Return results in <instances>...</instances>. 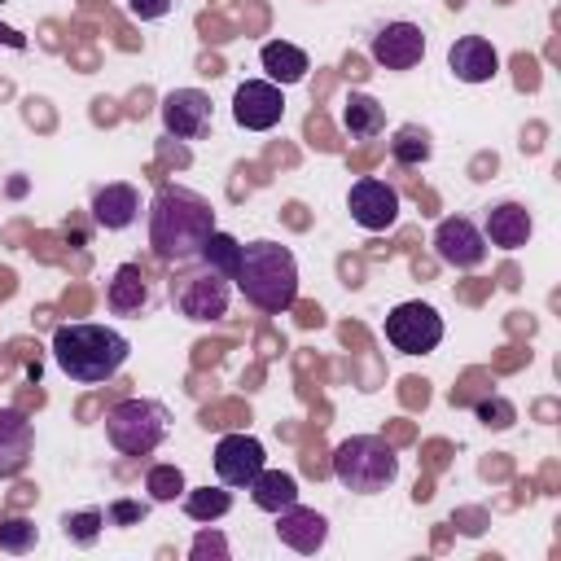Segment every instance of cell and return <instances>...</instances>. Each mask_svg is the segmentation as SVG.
Wrapping results in <instances>:
<instances>
[{
  "label": "cell",
  "instance_id": "obj_1",
  "mask_svg": "<svg viewBox=\"0 0 561 561\" xmlns=\"http://www.w3.org/2000/svg\"><path fill=\"white\" fill-rule=\"evenodd\" d=\"M215 232V206L180 184H162L149 202V245L162 263H188Z\"/></svg>",
  "mask_w": 561,
  "mask_h": 561
},
{
  "label": "cell",
  "instance_id": "obj_2",
  "mask_svg": "<svg viewBox=\"0 0 561 561\" xmlns=\"http://www.w3.org/2000/svg\"><path fill=\"white\" fill-rule=\"evenodd\" d=\"M127 355H131L127 337L118 329H110V324H96V320H75V324H61L53 333V359H57V368L70 381H83V386L110 381L127 364Z\"/></svg>",
  "mask_w": 561,
  "mask_h": 561
},
{
  "label": "cell",
  "instance_id": "obj_3",
  "mask_svg": "<svg viewBox=\"0 0 561 561\" xmlns=\"http://www.w3.org/2000/svg\"><path fill=\"white\" fill-rule=\"evenodd\" d=\"M232 280L245 294V302L267 316H280L298 302V259L280 241H245Z\"/></svg>",
  "mask_w": 561,
  "mask_h": 561
},
{
  "label": "cell",
  "instance_id": "obj_4",
  "mask_svg": "<svg viewBox=\"0 0 561 561\" xmlns=\"http://www.w3.org/2000/svg\"><path fill=\"white\" fill-rule=\"evenodd\" d=\"M333 478L355 495H377L399 478V451L381 434H351L333 447Z\"/></svg>",
  "mask_w": 561,
  "mask_h": 561
},
{
  "label": "cell",
  "instance_id": "obj_5",
  "mask_svg": "<svg viewBox=\"0 0 561 561\" xmlns=\"http://www.w3.org/2000/svg\"><path fill=\"white\" fill-rule=\"evenodd\" d=\"M171 430V412L158 399H123L105 412V438L123 456H149Z\"/></svg>",
  "mask_w": 561,
  "mask_h": 561
},
{
  "label": "cell",
  "instance_id": "obj_6",
  "mask_svg": "<svg viewBox=\"0 0 561 561\" xmlns=\"http://www.w3.org/2000/svg\"><path fill=\"white\" fill-rule=\"evenodd\" d=\"M228 298H232V285L228 276H219L215 267H188L171 280V302L184 320H197V324H210V320H224L228 316Z\"/></svg>",
  "mask_w": 561,
  "mask_h": 561
},
{
  "label": "cell",
  "instance_id": "obj_7",
  "mask_svg": "<svg viewBox=\"0 0 561 561\" xmlns=\"http://www.w3.org/2000/svg\"><path fill=\"white\" fill-rule=\"evenodd\" d=\"M386 342L403 355H430L438 342H443V316L412 298V302H399L390 316H386Z\"/></svg>",
  "mask_w": 561,
  "mask_h": 561
},
{
  "label": "cell",
  "instance_id": "obj_8",
  "mask_svg": "<svg viewBox=\"0 0 561 561\" xmlns=\"http://www.w3.org/2000/svg\"><path fill=\"white\" fill-rule=\"evenodd\" d=\"M434 254H438L447 267H456V272H473V267L486 263V237H482V228H478L473 219L447 215V219H438V228H434Z\"/></svg>",
  "mask_w": 561,
  "mask_h": 561
},
{
  "label": "cell",
  "instance_id": "obj_9",
  "mask_svg": "<svg viewBox=\"0 0 561 561\" xmlns=\"http://www.w3.org/2000/svg\"><path fill=\"white\" fill-rule=\"evenodd\" d=\"M232 118H237V127H245V131H272V127L285 118L280 83H272V79H245V83L232 92Z\"/></svg>",
  "mask_w": 561,
  "mask_h": 561
},
{
  "label": "cell",
  "instance_id": "obj_10",
  "mask_svg": "<svg viewBox=\"0 0 561 561\" xmlns=\"http://www.w3.org/2000/svg\"><path fill=\"white\" fill-rule=\"evenodd\" d=\"M346 210H351V219H355L359 228H368V232H386V228H394V219H399V193H394L386 180L364 175V180L351 184V193H346Z\"/></svg>",
  "mask_w": 561,
  "mask_h": 561
},
{
  "label": "cell",
  "instance_id": "obj_11",
  "mask_svg": "<svg viewBox=\"0 0 561 561\" xmlns=\"http://www.w3.org/2000/svg\"><path fill=\"white\" fill-rule=\"evenodd\" d=\"M162 127L175 140H202L210 131V96L202 88H171L162 96Z\"/></svg>",
  "mask_w": 561,
  "mask_h": 561
},
{
  "label": "cell",
  "instance_id": "obj_12",
  "mask_svg": "<svg viewBox=\"0 0 561 561\" xmlns=\"http://www.w3.org/2000/svg\"><path fill=\"white\" fill-rule=\"evenodd\" d=\"M263 465H267V451L254 434H224L215 443V473L224 486H250Z\"/></svg>",
  "mask_w": 561,
  "mask_h": 561
},
{
  "label": "cell",
  "instance_id": "obj_13",
  "mask_svg": "<svg viewBox=\"0 0 561 561\" xmlns=\"http://www.w3.org/2000/svg\"><path fill=\"white\" fill-rule=\"evenodd\" d=\"M373 61L386 66V70H412L421 57H425V31L416 22H386L373 44H368Z\"/></svg>",
  "mask_w": 561,
  "mask_h": 561
},
{
  "label": "cell",
  "instance_id": "obj_14",
  "mask_svg": "<svg viewBox=\"0 0 561 561\" xmlns=\"http://www.w3.org/2000/svg\"><path fill=\"white\" fill-rule=\"evenodd\" d=\"M276 539H280L285 548L311 557V552L324 548V539H329V522H324V513H316V508L289 504V508L276 513Z\"/></svg>",
  "mask_w": 561,
  "mask_h": 561
},
{
  "label": "cell",
  "instance_id": "obj_15",
  "mask_svg": "<svg viewBox=\"0 0 561 561\" xmlns=\"http://www.w3.org/2000/svg\"><path fill=\"white\" fill-rule=\"evenodd\" d=\"M447 66H451V75H456L460 83H486V79H495V70H500V53H495V44L482 39V35H460V39L447 48Z\"/></svg>",
  "mask_w": 561,
  "mask_h": 561
},
{
  "label": "cell",
  "instance_id": "obj_16",
  "mask_svg": "<svg viewBox=\"0 0 561 561\" xmlns=\"http://www.w3.org/2000/svg\"><path fill=\"white\" fill-rule=\"evenodd\" d=\"M530 232H535V219L522 202H495L482 219L486 245H500V250H522L530 241Z\"/></svg>",
  "mask_w": 561,
  "mask_h": 561
},
{
  "label": "cell",
  "instance_id": "obj_17",
  "mask_svg": "<svg viewBox=\"0 0 561 561\" xmlns=\"http://www.w3.org/2000/svg\"><path fill=\"white\" fill-rule=\"evenodd\" d=\"M140 215V193L131 184H101L92 193V224L105 232H123L131 228Z\"/></svg>",
  "mask_w": 561,
  "mask_h": 561
},
{
  "label": "cell",
  "instance_id": "obj_18",
  "mask_svg": "<svg viewBox=\"0 0 561 561\" xmlns=\"http://www.w3.org/2000/svg\"><path fill=\"white\" fill-rule=\"evenodd\" d=\"M35 434L18 408H0V478H18L31 460Z\"/></svg>",
  "mask_w": 561,
  "mask_h": 561
},
{
  "label": "cell",
  "instance_id": "obj_19",
  "mask_svg": "<svg viewBox=\"0 0 561 561\" xmlns=\"http://www.w3.org/2000/svg\"><path fill=\"white\" fill-rule=\"evenodd\" d=\"M105 307L114 316H136L149 307V280L140 272V263H118L110 285H105Z\"/></svg>",
  "mask_w": 561,
  "mask_h": 561
},
{
  "label": "cell",
  "instance_id": "obj_20",
  "mask_svg": "<svg viewBox=\"0 0 561 561\" xmlns=\"http://www.w3.org/2000/svg\"><path fill=\"white\" fill-rule=\"evenodd\" d=\"M259 61H263L267 79H272V83H280V88L302 83V79H307V70H311L307 53H302L298 44H289V39H267V44L259 48Z\"/></svg>",
  "mask_w": 561,
  "mask_h": 561
},
{
  "label": "cell",
  "instance_id": "obj_21",
  "mask_svg": "<svg viewBox=\"0 0 561 561\" xmlns=\"http://www.w3.org/2000/svg\"><path fill=\"white\" fill-rule=\"evenodd\" d=\"M250 491V500L263 508V513H280V508H289V504H298V478L294 473H285V469H259V478L245 486Z\"/></svg>",
  "mask_w": 561,
  "mask_h": 561
},
{
  "label": "cell",
  "instance_id": "obj_22",
  "mask_svg": "<svg viewBox=\"0 0 561 561\" xmlns=\"http://www.w3.org/2000/svg\"><path fill=\"white\" fill-rule=\"evenodd\" d=\"M342 127H346L355 140L381 136V131H386V110H381V101L368 96V92H346V101H342Z\"/></svg>",
  "mask_w": 561,
  "mask_h": 561
},
{
  "label": "cell",
  "instance_id": "obj_23",
  "mask_svg": "<svg viewBox=\"0 0 561 561\" xmlns=\"http://www.w3.org/2000/svg\"><path fill=\"white\" fill-rule=\"evenodd\" d=\"M232 508V491L219 482V486H184V513L193 522H219L224 513Z\"/></svg>",
  "mask_w": 561,
  "mask_h": 561
},
{
  "label": "cell",
  "instance_id": "obj_24",
  "mask_svg": "<svg viewBox=\"0 0 561 561\" xmlns=\"http://www.w3.org/2000/svg\"><path fill=\"white\" fill-rule=\"evenodd\" d=\"M430 153H434L430 131H425V127H416V123L399 127V131H394V140H390V158H394L399 167H421V162H430Z\"/></svg>",
  "mask_w": 561,
  "mask_h": 561
},
{
  "label": "cell",
  "instance_id": "obj_25",
  "mask_svg": "<svg viewBox=\"0 0 561 561\" xmlns=\"http://www.w3.org/2000/svg\"><path fill=\"white\" fill-rule=\"evenodd\" d=\"M197 259H202L206 267H215L219 276L232 280V276H237V263H241V241H237L232 232H219V228H215V232L206 237V245H202Z\"/></svg>",
  "mask_w": 561,
  "mask_h": 561
},
{
  "label": "cell",
  "instance_id": "obj_26",
  "mask_svg": "<svg viewBox=\"0 0 561 561\" xmlns=\"http://www.w3.org/2000/svg\"><path fill=\"white\" fill-rule=\"evenodd\" d=\"M145 491H149L153 504H171L175 495H184V473H180V465H153V469L145 473Z\"/></svg>",
  "mask_w": 561,
  "mask_h": 561
},
{
  "label": "cell",
  "instance_id": "obj_27",
  "mask_svg": "<svg viewBox=\"0 0 561 561\" xmlns=\"http://www.w3.org/2000/svg\"><path fill=\"white\" fill-rule=\"evenodd\" d=\"M101 526H105V513H101V508H79V513H66V517H61L66 539H70V543H79V548L96 543Z\"/></svg>",
  "mask_w": 561,
  "mask_h": 561
},
{
  "label": "cell",
  "instance_id": "obj_28",
  "mask_svg": "<svg viewBox=\"0 0 561 561\" xmlns=\"http://www.w3.org/2000/svg\"><path fill=\"white\" fill-rule=\"evenodd\" d=\"M35 543H39L35 522H26V517H0V552L22 557V552H31Z\"/></svg>",
  "mask_w": 561,
  "mask_h": 561
},
{
  "label": "cell",
  "instance_id": "obj_29",
  "mask_svg": "<svg viewBox=\"0 0 561 561\" xmlns=\"http://www.w3.org/2000/svg\"><path fill=\"white\" fill-rule=\"evenodd\" d=\"M478 421L491 425V430H508V425L517 421V408H513L508 399L491 394V399H478Z\"/></svg>",
  "mask_w": 561,
  "mask_h": 561
},
{
  "label": "cell",
  "instance_id": "obj_30",
  "mask_svg": "<svg viewBox=\"0 0 561 561\" xmlns=\"http://www.w3.org/2000/svg\"><path fill=\"white\" fill-rule=\"evenodd\" d=\"M188 557H193V561H206V557H215V561H228V543H224V535H215V530H202V535L193 539Z\"/></svg>",
  "mask_w": 561,
  "mask_h": 561
},
{
  "label": "cell",
  "instance_id": "obj_31",
  "mask_svg": "<svg viewBox=\"0 0 561 561\" xmlns=\"http://www.w3.org/2000/svg\"><path fill=\"white\" fill-rule=\"evenodd\" d=\"M140 517H145V504H136V500H114L105 513V522H114V526H136Z\"/></svg>",
  "mask_w": 561,
  "mask_h": 561
},
{
  "label": "cell",
  "instance_id": "obj_32",
  "mask_svg": "<svg viewBox=\"0 0 561 561\" xmlns=\"http://www.w3.org/2000/svg\"><path fill=\"white\" fill-rule=\"evenodd\" d=\"M127 9H131V18H140V22H158V18L171 13V0H127Z\"/></svg>",
  "mask_w": 561,
  "mask_h": 561
},
{
  "label": "cell",
  "instance_id": "obj_33",
  "mask_svg": "<svg viewBox=\"0 0 561 561\" xmlns=\"http://www.w3.org/2000/svg\"><path fill=\"white\" fill-rule=\"evenodd\" d=\"M0 44H9V48H26V35H18L13 26H0Z\"/></svg>",
  "mask_w": 561,
  "mask_h": 561
},
{
  "label": "cell",
  "instance_id": "obj_34",
  "mask_svg": "<svg viewBox=\"0 0 561 561\" xmlns=\"http://www.w3.org/2000/svg\"><path fill=\"white\" fill-rule=\"evenodd\" d=\"M0 4H4V0H0Z\"/></svg>",
  "mask_w": 561,
  "mask_h": 561
}]
</instances>
